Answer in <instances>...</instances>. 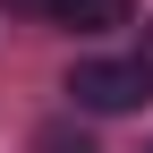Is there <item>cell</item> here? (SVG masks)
Masks as SVG:
<instances>
[{"label":"cell","mask_w":153,"mask_h":153,"mask_svg":"<svg viewBox=\"0 0 153 153\" xmlns=\"http://www.w3.org/2000/svg\"><path fill=\"white\" fill-rule=\"evenodd\" d=\"M145 94H153V68L145 60H76L68 68V102L76 111H102V119L111 111H136Z\"/></svg>","instance_id":"cell-1"},{"label":"cell","mask_w":153,"mask_h":153,"mask_svg":"<svg viewBox=\"0 0 153 153\" xmlns=\"http://www.w3.org/2000/svg\"><path fill=\"white\" fill-rule=\"evenodd\" d=\"M51 17H60L68 34H111L136 17V0H51Z\"/></svg>","instance_id":"cell-2"},{"label":"cell","mask_w":153,"mask_h":153,"mask_svg":"<svg viewBox=\"0 0 153 153\" xmlns=\"http://www.w3.org/2000/svg\"><path fill=\"white\" fill-rule=\"evenodd\" d=\"M43 153H94V136H68V128H43Z\"/></svg>","instance_id":"cell-3"},{"label":"cell","mask_w":153,"mask_h":153,"mask_svg":"<svg viewBox=\"0 0 153 153\" xmlns=\"http://www.w3.org/2000/svg\"><path fill=\"white\" fill-rule=\"evenodd\" d=\"M9 9H51V0H9Z\"/></svg>","instance_id":"cell-4"},{"label":"cell","mask_w":153,"mask_h":153,"mask_svg":"<svg viewBox=\"0 0 153 153\" xmlns=\"http://www.w3.org/2000/svg\"><path fill=\"white\" fill-rule=\"evenodd\" d=\"M145 68H153V26H145Z\"/></svg>","instance_id":"cell-5"}]
</instances>
